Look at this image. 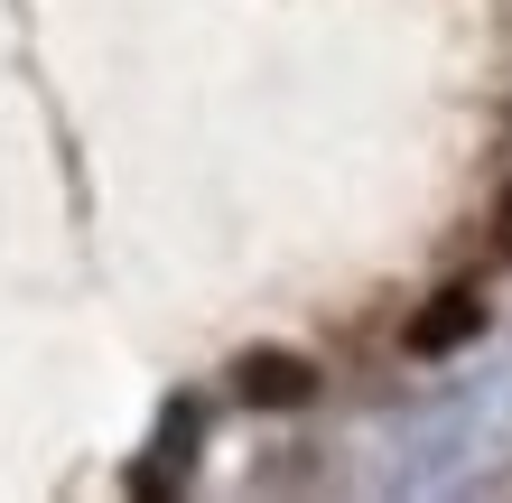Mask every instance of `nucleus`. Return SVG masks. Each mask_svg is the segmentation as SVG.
I'll use <instances>...</instances> for the list:
<instances>
[{
    "label": "nucleus",
    "instance_id": "obj_1",
    "mask_svg": "<svg viewBox=\"0 0 512 503\" xmlns=\"http://www.w3.org/2000/svg\"><path fill=\"white\" fill-rule=\"evenodd\" d=\"M233 392H243L252 410H298V401L317 392V364L289 354V345H252L243 364H233Z\"/></svg>",
    "mask_w": 512,
    "mask_h": 503
},
{
    "label": "nucleus",
    "instance_id": "obj_2",
    "mask_svg": "<svg viewBox=\"0 0 512 503\" xmlns=\"http://www.w3.org/2000/svg\"><path fill=\"white\" fill-rule=\"evenodd\" d=\"M475 336H485V299H475V289H438V299L410 317V354H457Z\"/></svg>",
    "mask_w": 512,
    "mask_h": 503
},
{
    "label": "nucleus",
    "instance_id": "obj_3",
    "mask_svg": "<svg viewBox=\"0 0 512 503\" xmlns=\"http://www.w3.org/2000/svg\"><path fill=\"white\" fill-rule=\"evenodd\" d=\"M494 243L512 252V187H503V215H494Z\"/></svg>",
    "mask_w": 512,
    "mask_h": 503
}]
</instances>
